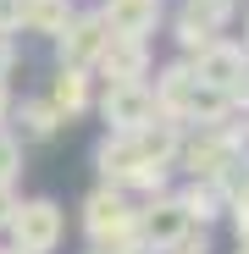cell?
<instances>
[{
	"mask_svg": "<svg viewBox=\"0 0 249 254\" xmlns=\"http://www.w3.org/2000/svg\"><path fill=\"white\" fill-rule=\"evenodd\" d=\"M188 72H194L199 89H211L216 100H227V94H244V89H249V56H244L238 45H216V39H211Z\"/></svg>",
	"mask_w": 249,
	"mask_h": 254,
	"instance_id": "1",
	"label": "cell"
},
{
	"mask_svg": "<svg viewBox=\"0 0 249 254\" xmlns=\"http://www.w3.org/2000/svg\"><path fill=\"white\" fill-rule=\"evenodd\" d=\"M11 238H17V254H50V249L61 243V204H56V199H28V204H17Z\"/></svg>",
	"mask_w": 249,
	"mask_h": 254,
	"instance_id": "2",
	"label": "cell"
},
{
	"mask_svg": "<svg viewBox=\"0 0 249 254\" xmlns=\"http://www.w3.org/2000/svg\"><path fill=\"white\" fill-rule=\"evenodd\" d=\"M89 232H94L100 249H122V243L139 232V210L122 199L116 188H100V193L89 199Z\"/></svg>",
	"mask_w": 249,
	"mask_h": 254,
	"instance_id": "3",
	"label": "cell"
},
{
	"mask_svg": "<svg viewBox=\"0 0 249 254\" xmlns=\"http://www.w3.org/2000/svg\"><path fill=\"white\" fill-rule=\"evenodd\" d=\"M100 111L116 133H139V127L155 122V94H150V83H111Z\"/></svg>",
	"mask_w": 249,
	"mask_h": 254,
	"instance_id": "4",
	"label": "cell"
},
{
	"mask_svg": "<svg viewBox=\"0 0 249 254\" xmlns=\"http://www.w3.org/2000/svg\"><path fill=\"white\" fill-rule=\"evenodd\" d=\"M105 45H111V33H105L100 11H94V17L67 22V28H61V61H67V72H83V61L105 56Z\"/></svg>",
	"mask_w": 249,
	"mask_h": 254,
	"instance_id": "5",
	"label": "cell"
},
{
	"mask_svg": "<svg viewBox=\"0 0 249 254\" xmlns=\"http://www.w3.org/2000/svg\"><path fill=\"white\" fill-rule=\"evenodd\" d=\"M155 17H161V0H105V11H100L111 39H139V45L155 28Z\"/></svg>",
	"mask_w": 249,
	"mask_h": 254,
	"instance_id": "6",
	"label": "cell"
},
{
	"mask_svg": "<svg viewBox=\"0 0 249 254\" xmlns=\"http://www.w3.org/2000/svg\"><path fill=\"white\" fill-rule=\"evenodd\" d=\"M233 17V0H188L183 6V45H211V33Z\"/></svg>",
	"mask_w": 249,
	"mask_h": 254,
	"instance_id": "7",
	"label": "cell"
},
{
	"mask_svg": "<svg viewBox=\"0 0 249 254\" xmlns=\"http://www.w3.org/2000/svg\"><path fill=\"white\" fill-rule=\"evenodd\" d=\"M139 227H144V238H150V243L172 249V243L188 232V210H183V199H161V204H150L144 216H139Z\"/></svg>",
	"mask_w": 249,
	"mask_h": 254,
	"instance_id": "8",
	"label": "cell"
},
{
	"mask_svg": "<svg viewBox=\"0 0 249 254\" xmlns=\"http://www.w3.org/2000/svg\"><path fill=\"white\" fill-rule=\"evenodd\" d=\"M17 22L28 33H61L72 22V0H17Z\"/></svg>",
	"mask_w": 249,
	"mask_h": 254,
	"instance_id": "9",
	"label": "cell"
},
{
	"mask_svg": "<svg viewBox=\"0 0 249 254\" xmlns=\"http://www.w3.org/2000/svg\"><path fill=\"white\" fill-rule=\"evenodd\" d=\"M100 61H105L111 83H144V45L139 39H111Z\"/></svg>",
	"mask_w": 249,
	"mask_h": 254,
	"instance_id": "10",
	"label": "cell"
},
{
	"mask_svg": "<svg viewBox=\"0 0 249 254\" xmlns=\"http://www.w3.org/2000/svg\"><path fill=\"white\" fill-rule=\"evenodd\" d=\"M83 105H89V83H83V72H67V66H61L56 89H50V111H56V116H72V111H83Z\"/></svg>",
	"mask_w": 249,
	"mask_h": 254,
	"instance_id": "11",
	"label": "cell"
},
{
	"mask_svg": "<svg viewBox=\"0 0 249 254\" xmlns=\"http://www.w3.org/2000/svg\"><path fill=\"white\" fill-rule=\"evenodd\" d=\"M56 122H61V116L50 111V100H28V105H22V127H28L33 138H50Z\"/></svg>",
	"mask_w": 249,
	"mask_h": 254,
	"instance_id": "12",
	"label": "cell"
},
{
	"mask_svg": "<svg viewBox=\"0 0 249 254\" xmlns=\"http://www.w3.org/2000/svg\"><path fill=\"white\" fill-rule=\"evenodd\" d=\"M17 172H22V144L6 133V127H0V188H11Z\"/></svg>",
	"mask_w": 249,
	"mask_h": 254,
	"instance_id": "13",
	"label": "cell"
},
{
	"mask_svg": "<svg viewBox=\"0 0 249 254\" xmlns=\"http://www.w3.org/2000/svg\"><path fill=\"white\" fill-rule=\"evenodd\" d=\"M172 254H211V243H205V238H194V232H183V238L172 243Z\"/></svg>",
	"mask_w": 249,
	"mask_h": 254,
	"instance_id": "14",
	"label": "cell"
},
{
	"mask_svg": "<svg viewBox=\"0 0 249 254\" xmlns=\"http://www.w3.org/2000/svg\"><path fill=\"white\" fill-rule=\"evenodd\" d=\"M11 216H17V193L0 188V227H11Z\"/></svg>",
	"mask_w": 249,
	"mask_h": 254,
	"instance_id": "15",
	"label": "cell"
},
{
	"mask_svg": "<svg viewBox=\"0 0 249 254\" xmlns=\"http://www.w3.org/2000/svg\"><path fill=\"white\" fill-rule=\"evenodd\" d=\"M94 254H144V249H133V243H122V249H94Z\"/></svg>",
	"mask_w": 249,
	"mask_h": 254,
	"instance_id": "16",
	"label": "cell"
},
{
	"mask_svg": "<svg viewBox=\"0 0 249 254\" xmlns=\"http://www.w3.org/2000/svg\"><path fill=\"white\" fill-rule=\"evenodd\" d=\"M0 111H6V77H0Z\"/></svg>",
	"mask_w": 249,
	"mask_h": 254,
	"instance_id": "17",
	"label": "cell"
},
{
	"mask_svg": "<svg viewBox=\"0 0 249 254\" xmlns=\"http://www.w3.org/2000/svg\"><path fill=\"white\" fill-rule=\"evenodd\" d=\"M0 254H17V249H0Z\"/></svg>",
	"mask_w": 249,
	"mask_h": 254,
	"instance_id": "18",
	"label": "cell"
}]
</instances>
